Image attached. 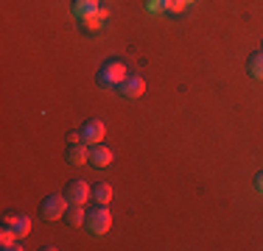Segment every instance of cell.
Masks as SVG:
<instances>
[{"label": "cell", "instance_id": "cell-19", "mask_svg": "<svg viewBox=\"0 0 263 251\" xmlns=\"http://www.w3.org/2000/svg\"><path fill=\"white\" fill-rule=\"evenodd\" d=\"M255 184H258V190H260V193H263V171H260V173H258V181H255Z\"/></svg>", "mask_w": 263, "mask_h": 251}, {"label": "cell", "instance_id": "cell-6", "mask_svg": "<svg viewBox=\"0 0 263 251\" xmlns=\"http://www.w3.org/2000/svg\"><path fill=\"white\" fill-rule=\"evenodd\" d=\"M118 92H121L123 98H140L143 92H146V78H143V75H126V78H123V84L118 87Z\"/></svg>", "mask_w": 263, "mask_h": 251}, {"label": "cell", "instance_id": "cell-16", "mask_svg": "<svg viewBox=\"0 0 263 251\" xmlns=\"http://www.w3.org/2000/svg\"><path fill=\"white\" fill-rule=\"evenodd\" d=\"M187 6V0H165V11L168 14H182Z\"/></svg>", "mask_w": 263, "mask_h": 251}, {"label": "cell", "instance_id": "cell-5", "mask_svg": "<svg viewBox=\"0 0 263 251\" xmlns=\"http://www.w3.org/2000/svg\"><path fill=\"white\" fill-rule=\"evenodd\" d=\"M65 196L70 204H84V201H92V187L87 184L84 179H73L70 184L65 187Z\"/></svg>", "mask_w": 263, "mask_h": 251}, {"label": "cell", "instance_id": "cell-7", "mask_svg": "<svg viewBox=\"0 0 263 251\" xmlns=\"http://www.w3.org/2000/svg\"><path fill=\"white\" fill-rule=\"evenodd\" d=\"M112 159H115V151L109 145H101V142H98V145L90 148V165L92 168H109Z\"/></svg>", "mask_w": 263, "mask_h": 251}, {"label": "cell", "instance_id": "cell-12", "mask_svg": "<svg viewBox=\"0 0 263 251\" xmlns=\"http://www.w3.org/2000/svg\"><path fill=\"white\" fill-rule=\"evenodd\" d=\"M0 246H3L6 251H20V237L14 235V229H9V226H3L0 229Z\"/></svg>", "mask_w": 263, "mask_h": 251}, {"label": "cell", "instance_id": "cell-1", "mask_svg": "<svg viewBox=\"0 0 263 251\" xmlns=\"http://www.w3.org/2000/svg\"><path fill=\"white\" fill-rule=\"evenodd\" d=\"M126 75H129L126 61H121V59H109V61H104V65H101V70H98L96 81H98L101 87L118 90V87L123 84V78H126Z\"/></svg>", "mask_w": 263, "mask_h": 251}, {"label": "cell", "instance_id": "cell-17", "mask_svg": "<svg viewBox=\"0 0 263 251\" xmlns=\"http://www.w3.org/2000/svg\"><path fill=\"white\" fill-rule=\"evenodd\" d=\"M146 11H152V14L165 11V0H146Z\"/></svg>", "mask_w": 263, "mask_h": 251}, {"label": "cell", "instance_id": "cell-20", "mask_svg": "<svg viewBox=\"0 0 263 251\" xmlns=\"http://www.w3.org/2000/svg\"><path fill=\"white\" fill-rule=\"evenodd\" d=\"M260 50H263V39H260Z\"/></svg>", "mask_w": 263, "mask_h": 251}, {"label": "cell", "instance_id": "cell-11", "mask_svg": "<svg viewBox=\"0 0 263 251\" xmlns=\"http://www.w3.org/2000/svg\"><path fill=\"white\" fill-rule=\"evenodd\" d=\"M106 17H109V11L101 6L96 14H90V17H84V20H81V28H84V31H101L104 23H106Z\"/></svg>", "mask_w": 263, "mask_h": 251}, {"label": "cell", "instance_id": "cell-10", "mask_svg": "<svg viewBox=\"0 0 263 251\" xmlns=\"http://www.w3.org/2000/svg\"><path fill=\"white\" fill-rule=\"evenodd\" d=\"M98 9H101V0H73V14H76L79 20L96 14Z\"/></svg>", "mask_w": 263, "mask_h": 251}, {"label": "cell", "instance_id": "cell-2", "mask_svg": "<svg viewBox=\"0 0 263 251\" xmlns=\"http://www.w3.org/2000/svg\"><path fill=\"white\" fill-rule=\"evenodd\" d=\"M84 226H87V232H90V235H98V237L106 235V232H109V226H112L109 206H106V204H96L92 210H87Z\"/></svg>", "mask_w": 263, "mask_h": 251}, {"label": "cell", "instance_id": "cell-3", "mask_svg": "<svg viewBox=\"0 0 263 251\" xmlns=\"http://www.w3.org/2000/svg\"><path fill=\"white\" fill-rule=\"evenodd\" d=\"M67 206H70V201H67V196L51 193V196H45V198H42V204H40V215L45 218V221H59V218H65Z\"/></svg>", "mask_w": 263, "mask_h": 251}, {"label": "cell", "instance_id": "cell-21", "mask_svg": "<svg viewBox=\"0 0 263 251\" xmlns=\"http://www.w3.org/2000/svg\"><path fill=\"white\" fill-rule=\"evenodd\" d=\"M187 3H193V0H187Z\"/></svg>", "mask_w": 263, "mask_h": 251}, {"label": "cell", "instance_id": "cell-8", "mask_svg": "<svg viewBox=\"0 0 263 251\" xmlns=\"http://www.w3.org/2000/svg\"><path fill=\"white\" fill-rule=\"evenodd\" d=\"M3 223L9 226V229H14V235L20 237V240L31 232V218H28V215H23V212H20V215H6V221H3Z\"/></svg>", "mask_w": 263, "mask_h": 251}, {"label": "cell", "instance_id": "cell-13", "mask_svg": "<svg viewBox=\"0 0 263 251\" xmlns=\"http://www.w3.org/2000/svg\"><path fill=\"white\" fill-rule=\"evenodd\" d=\"M247 70H249L252 78L263 81V50H255V53L247 59Z\"/></svg>", "mask_w": 263, "mask_h": 251}, {"label": "cell", "instance_id": "cell-14", "mask_svg": "<svg viewBox=\"0 0 263 251\" xmlns=\"http://www.w3.org/2000/svg\"><path fill=\"white\" fill-rule=\"evenodd\" d=\"M65 218H67V223H70V226H84V221H87L84 204H70V206H67V212H65Z\"/></svg>", "mask_w": 263, "mask_h": 251}, {"label": "cell", "instance_id": "cell-9", "mask_svg": "<svg viewBox=\"0 0 263 251\" xmlns=\"http://www.w3.org/2000/svg\"><path fill=\"white\" fill-rule=\"evenodd\" d=\"M67 162H70V165H84V162H90V148H87V142H70V145H67Z\"/></svg>", "mask_w": 263, "mask_h": 251}, {"label": "cell", "instance_id": "cell-15", "mask_svg": "<svg viewBox=\"0 0 263 251\" xmlns=\"http://www.w3.org/2000/svg\"><path fill=\"white\" fill-rule=\"evenodd\" d=\"M92 201H96V204H106V206H109V201H112V187L106 184V181H98V184L92 187Z\"/></svg>", "mask_w": 263, "mask_h": 251}, {"label": "cell", "instance_id": "cell-4", "mask_svg": "<svg viewBox=\"0 0 263 251\" xmlns=\"http://www.w3.org/2000/svg\"><path fill=\"white\" fill-rule=\"evenodd\" d=\"M79 131H81V140H84L87 145H98L106 134V126H104V120H98V117H90V120H84V126H81Z\"/></svg>", "mask_w": 263, "mask_h": 251}, {"label": "cell", "instance_id": "cell-18", "mask_svg": "<svg viewBox=\"0 0 263 251\" xmlns=\"http://www.w3.org/2000/svg\"><path fill=\"white\" fill-rule=\"evenodd\" d=\"M67 142H84L81 140V131H70V134H67Z\"/></svg>", "mask_w": 263, "mask_h": 251}]
</instances>
